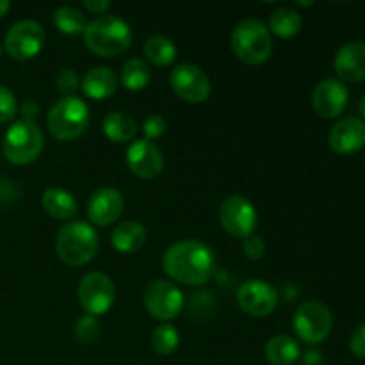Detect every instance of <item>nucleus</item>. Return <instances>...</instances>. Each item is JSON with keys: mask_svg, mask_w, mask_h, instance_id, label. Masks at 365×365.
Returning <instances> with one entry per match:
<instances>
[{"mask_svg": "<svg viewBox=\"0 0 365 365\" xmlns=\"http://www.w3.org/2000/svg\"><path fill=\"white\" fill-rule=\"evenodd\" d=\"M163 269L171 280L198 287L212 278L216 269L214 253L205 242L185 239L171 245L163 255Z\"/></svg>", "mask_w": 365, "mask_h": 365, "instance_id": "f257e3e1", "label": "nucleus"}, {"mask_svg": "<svg viewBox=\"0 0 365 365\" xmlns=\"http://www.w3.org/2000/svg\"><path fill=\"white\" fill-rule=\"evenodd\" d=\"M86 46L100 57H116L132 43L130 25L114 14H102L86 25Z\"/></svg>", "mask_w": 365, "mask_h": 365, "instance_id": "f03ea898", "label": "nucleus"}, {"mask_svg": "<svg viewBox=\"0 0 365 365\" xmlns=\"http://www.w3.org/2000/svg\"><path fill=\"white\" fill-rule=\"evenodd\" d=\"M56 250L59 259L71 267L86 266L98 252V235L89 223L71 221L61 227Z\"/></svg>", "mask_w": 365, "mask_h": 365, "instance_id": "7ed1b4c3", "label": "nucleus"}, {"mask_svg": "<svg viewBox=\"0 0 365 365\" xmlns=\"http://www.w3.org/2000/svg\"><path fill=\"white\" fill-rule=\"evenodd\" d=\"M230 45L235 57L252 66L266 63L273 52L269 29L257 18H248L235 25V29L232 31Z\"/></svg>", "mask_w": 365, "mask_h": 365, "instance_id": "20e7f679", "label": "nucleus"}, {"mask_svg": "<svg viewBox=\"0 0 365 365\" xmlns=\"http://www.w3.org/2000/svg\"><path fill=\"white\" fill-rule=\"evenodd\" d=\"M89 123V109L84 100L64 96L50 109L46 125L57 141H71L84 134Z\"/></svg>", "mask_w": 365, "mask_h": 365, "instance_id": "39448f33", "label": "nucleus"}, {"mask_svg": "<svg viewBox=\"0 0 365 365\" xmlns=\"http://www.w3.org/2000/svg\"><path fill=\"white\" fill-rule=\"evenodd\" d=\"M43 150V132L34 121H14L4 138V155L16 166L34 163Z\"/></svg>", "mask_w": 365, "mask_h": 365, "instance_id": "423d86ee", "label": "nucleus"}, {"mask_svg": "<svg viewBox=\"0 0 365 365\" xmlns=\"http://www.w3.org/2000/svg\"><path fill=\"white\" fill-rule=\"evenodd\" d=\"M292 328L302 342L310 346L321 344L334 328V314L323 302L310 299L302 303L292 317Z\"/></svg>", "mask_w": 365, "mask_h": 365, "instance_id": "0eeeda50", "label": "nucleus"}, {"mask_svg": "<svg viewBox=\"0 0 365 365\" xmlns=\"http://www.w3.org/2000/svg\"><path fill=\"white\" fill-rule=\"evenodd\" d=\"M78 303L88 312V316H102L113 307L116 298V289L107 274L88 273L78 284Z\"/></svg>", "mask_w": 365, "mask_h": 365, "instance_id": "6e6552de", "label": "nucleus"}, {"mask_svg": "<svg viewBox=\"0 0 365 365\" xmlns=\"http://www.w3.org/2000/svg\"><path fill=\"white\" fill-rule=\"evenodd\" d=\"M220 221L225 232L237 239H246L257 227V210L248 198L232 195L220 205Z\"/></svg>", "mask_w": 365, "mask_h": 365, "instance_id": "1a4fd4ad", "label": "nucleus"}, {"mask_svg": "<svg viewBox=\"0 0 365 365\" xmlns=\"http://www.w3.org/2000/svg\"><path fill=\"white\" fill-rule=\"evenodd\" d=\"M145 307L153 319L170 321L180 314L184 307V294L180 289L168 280H155L145 289Z\"/></svg>", "mask_w": 365, "mask_h": 365, "instance_id": "9d476101", "label": "nucleus"}, {"mask_svg": "<svg viewBox=\"0 0 365 365\" xmlns=\"http://www.w3.org/2000/svg\"><path fill=\"white\" fill-rule=\"evenodd\" d=\"M7 53L16 61H29L38 56L45 45V31L34 20H21L14 24L6 34Z\"/></svg>", "mask_w": 365, "mask_h": 365, "instance_id": "9b49d317", "label": "nucleus"}, {"mask_svg": "<svg viewBox=\"0 0 365 365\" xmlns=\"http://www.w3.org/2000/svg\"><path fill=\"white\" fill-rule=\"evenodd\" d=\"M171 89L189 103H202L210 95V81L205 71L191 63H182L175 66L170 73Z\"/></svg>", "mask_w": 365, "mask_h": 365, "instance_id": "f8f14e48", "label": "nucleus"}, {"mask_svg": "<svg viewBox=\"0 0 365 365\" xmlns=\"http://www.w3.org/2000/svg\"><path fill=\"white\" fill-rule=\"evenodd\" d=\"M237 303L248 316L266 317L278 305V291L264 280H246L237 289Z\"/></svg>", "mask_w": 365, "mask_h": 365, "instance_id": "ddd939ff", "label": "nucleus"}, {"mask_svg": "<svg viewBox=\"0 0 365 365\" xmlns=\"http://www.w3.org/2000/svg\"><path fill=\"white\" fill-rule=\"evenodd\" d=\"M349 91L344 82L339 78H324L316 86L312 95V106L317 116L337 118L348 106Z\"/></svg>", "mask_w": 365, "mask_h": 365, "instance_id": "4468645a", "label": "nucleus"}, {"mask_svg": "<svg viewBox=\"0 0 365 365\" xmlns=\"http://www.w3.org/2000/svg\"><path fill=\"white\" fill-rule=\"evenodd\" d=\"M127 166L135 177L150 180V178H155L163 171V153H160V150L152 141L139 139V141L132 143L128 146Z\"/></svg>", "mask_w": 365, "mask_h": 365, "instance_id": "2eb2a0df", "label": "nucleus"}, {"mask_svg": "<svg viewBox=\"0 0 365 365\" xmlns=\"http://www.w3.org/2000/svg\"><path fill=\"white\" fill-rule=\"evenodd\" d=\"M125 209V200L118 189L102 187L89 198L88 217L96 227H109Z\"/></svg>", "mask_w": 365, "mask_h": 365, "instance_id": "dca6fc26", "label": "nucleus"}, {"mask_svg": "<svg viewBox=\"0 0 365 365\" xmlns=\"http://www.w3.org/2000/svg\"><path fill=\"white\" fill-rule=\"evenodd\" d=\"M330 148L341 155L359 152L365 145V123L356 116H346L334 125L328 135Z\"/></svg>", "mask_w": 365, "mask_h": 365, "instance_id": "f3484780", "label": "nucleus"}, {"mask_svg": "<svg viewBox=\"0 0 365 365\" xmlns=\"http://www.w3.org/2000/svg\"><path fill=\"white\" fill-rule=\"evenodd\" d=\"M335 73L341 82H360L365 78V43L349 41L339 48L334 59Z\"/></svg>", "mask_w": 365, "mask_h": 365, "instance_id": "a211bd4d", "label": "nucleus"}, {"mask_svg": "<svg viewBox=\"0 0 365 365\" xmlns=\"http://www.w3.org/2000/svg\"><path fill=\"white\" fill-rule=\"evenodd\" d=\"M120 86V78L110 68L96 66L91 68L88 73L82 77V93L88 98L93 100H106L116 93Z\"/></svg>", "mask_w": 365, "mask_h": 365, "instance_id": "6ab92c4d", "label": "nucleus"}, {"mask_svg": "<svg viewBox=\"0 0 365 365\" xmlns=\"http://www.w3.org/2000/svg\"><path fill=\"white\" fill-rule=\"evenodd\" d=\"M146 230L138 221H125L110 234V245L120 253H135L145 246Z\"/></svg>", "mask_w": 365, "mask_h": 365, "instance_id": "aec40b11", "label": "nucleus"}, {"mask_svg": "<svg viewBox=\"0 0 365 365\" xmlns=\"http://www.w3.org/2000/svg\"><path fill=\"white\" fill-rule=\"evenodd\" d=\"M41 205L53 220H70L77 214L78 203L71 192L61 187H50L43 192Z\"/></svg>", "mask_w": 365, "mask_h": 365, "instance_id": "412c9836", "label": "nucleus"}, {"mask_svg": "<svg viewBox=\"0 0 365 365\" xmlns=\"http://www.w3.org/2000/svg\"><path fill=\"white\" fill-rule=\"evenodd\" d=\"M264 355H266L267 362L271 365H292L299 360V344L296 339L289 337V335H274L269 339L264 348Z\"/></svg>", "mask_w": 365, "mask_h": 365, "instance_id": "4be33fe9", "label": "nucleus"}, {"mask_svg": "<svg viewBox=\"0 0 365 365\" xmlns=\"http://www.w3.org/2000/svg\"><path fill=\"white\" fill-rule=\"evenodd\" d=\"M138 125L127 113L114 110L103 118V134L114 143H128L134 139Z\"/></svg>", "mask_w": 365, "mask_h": 365, "instance_id": "5701e85b", "label": "nucleus"}, {"mask_svg": "<svg viewBox=\"0 0 365 365\" xmlns=\"http://www.w3.org/2000/svg\"><path fill=\"white\" fill-rule=\"evenodd\" d=\"M118 78L130 91H141L152 81V71L145 61L139 59V57H132L121 66V73Z\"/></svg>", "mask_w": 365, "mask_h": 365, "instance_id": "b1692460", "label": "nucleus"}, {"mask_svg": "<svg viewBox=\"0 0 365 365\" xmlns=\"http://www.w3.org/2000/svg\"><path fill=\"white\" fill-rule=\"evenodd\" d=\"M302 16L298 14V11L291 9V7H280V9L273 11V14L269 16V32L282 39H289L298 34L302 31Z\"/></svg>", "mask_w": 365, "mask_h": 365, "instance_id": "393cba45", "label": "nucleus"}, {"mask_svg": "<svg viewBox=\"0 0 365 365\" xmlns=\"http://www.w3.org/2000/svg\"><path fill=\"white\" fill-rule=\"evenodd\" d=\"M145 56L157 66H168L177 59V46L166 36H152L145 43Z\"/></svg>", "mask_w": 365, "mask_h": 365, "instance_id": "a878e982", "label": "nucleus"}, {"mask_svg": "<svg viewBox=\"0 0 365 365\" xmlns=\"http://www.w3.org/2000/svg\"><path fill=\"white\" fill-rule=\"evenodd\" d=\"M53 24L63 34L77 36L86 31V18L78 9L71 6H63L53 13Z\"/></svg>", "mask_w": 365, "mask_h": 365, "instance_id": "bb28decb", "label": "nucleus"}, {"mask_svg": "<svg viewBox=\"0 0 365 365\" xmlns=\"http://www.w3.org/2000/svg\"><path fill=\"white\" fill-rule=\"evenodd\" d=\"M178 344H180V335H178L177 328L171 324H160L153 330L152 334V348L157 355L170 356L177 351Z\"/></svg>", "mask_w": 365, "mask_h": 365, "instance_id": "cd10ccee", "label": "nucleus"}, {"mask_svg": "<svg viewBox=\"0 0 365 365\" xmlns=\"http://www.w3.org/2000/svg\"><path fill=\"white\" fill-rule=\"evenodd\" d=\"M100 334V323L96 321L95 316H84L77 321L75 324V337L78 342L84 344H91L96 341Z\"/></svg>", "mask_w": 365, "mask_h": 365, "instance_id": "c85d7f7f", "label": "nucleus"}, {"mask_svg": "<svg viewBox=\"0 0 365 365\" xmlns=\"http://www.w3.org/2000/svg\"><path fill=\"white\" fill-rule=\"evenodd\" d=\"M16 96L9 88L0 84V123H7L16 114Z\"/></svg>", "mask_w": 365, "mask_h": 365, "instance_id": "c756f323", "label": "nucleus"}, {"mask_svg": "<svg viewBox=\"0 0 365 365\" xmlns=\"http://www.w3.org/2000/svg\"><path fill=\"white\" fill-rule=\"evenodd\" d=\"M56 82H57V89H59L64 96H75L78 86H81V82H78V75L75 73V70H71V68H63V70L57 73Z\"/></svg>", "mask_w": 365, "mask_h": 365, "instance_id": "7c9ffc66", "label": "nucleus"}, {"mask_svg": "<svg viewBox=\"0 0 365 365\" xmlns=\"http://www.w3.org/2000/svg\"><path fill=\"white\" fill-rule=\"evenodd\" d=\"M168 125L160 114H150L148 118L143 123V132H145L146 141H153V139H159L160 135H164Z\"/></svg>", "mask_w": 365, "mask_h": 365, "instance_id": "2f4dec72", "label": "nucleus"}, {"mask_svg": "<svg viewBox=\"0 0 365 365\" xmlns=\"http://www.w3.org/2000/svg\"><path fill=\"white\" fill-rule=\"evenodd\" d=\"M242 252L248 257L250 260H260L264 255H266V242L260 235H248L242 242Z\"/></svg>", "mask_w": 365, "mask_h": 365, "instance_id": "473e14b6", "label": "nucleus"}, {"mask_svg": "<svg viewBox=\"0 0 365 365\" xmlns=\"http://www.w3.org/2000/svg\"><path fill=\"white\" fill-rule=\"evenodd\" d=\"M349 349L359 359H365V324L353 331V335L349 337Z\"/></svg>", "mask_w": 365, "mask_h": 365, "instance_id": "72a5a7b5", "label": "nucleus"}, {"mask_svg": "<svg viewBox=\"0 0 365 365\" xmlns=\"http://www.w3.org/2000/svg\"><path fill=\"white\" fill-rule=\"evenodd\" d=\"M18 198V189L16 185L11 180L0 178V207L7 205V203L14 202Z\"/></svg>", "mask_w": 365, "mask_h": 365, "instance_id": "f704fd0d", "label": "nucleus"}, {"mask_svg": "<svg viewBox=\"0 0 365 365\" xmlns=\"http://www.w3.org/2000/svg\"><path fill=\"white\" fill-rule=\"evenodd\" d=\"M84 7L89 11V13L102 14L109 9L110 2H107V0H86Z\"/></svg>", "mask_w": 365, "mask_h": 365, "instance_id": "c9c22d12", "label": "nucleus"}, {"mask_svg": "<svg viewBox=\"0 0 365 365\" xmlns=\"http://www.w3.org/2000/svg\"><path fill=\"white\" fill-rule=\"evenodd\" d=\"M39 107L36 106V102H32V100H29V102H25L24 106H21V114H24V120L27 121H32L36 118V114H38Z\"/></svg>", "mask_w": 365, "mask_h": 365, "instance_id": "e433bc0d", "label": "nucleus"}, {"mask_svg": "<svg viewBox=\"0 0 365 365\" xmlns=\"http://www.w3.org/2000/svg\"><path fill=\"white\" fill-rule=\"evenodd\" d=\"M9 7H11V2H7V0H0V18L9 11Z\"/></svg>", "mask_w": 365, "mask_h": 365, "instance_id": "4c0bfd02", "label": "nucleus"}, {"mask_svg": "<svg viewBox=\"0 0 365 365\" xmlns=\"http://www.w3.org/2000/svg\"><path fill=\"white\" fill-rule=\"evenodd\" d=\"M359 109H360V114H362V116H364V120H365V95L362 96V98H360Z\"/></svg>", "mask_w": 365, "mask_h": 365, "instance_id": "58836bf2", "label": "nucleus"}, {"mask_svg": "<svg viewBox=\"0 0 365 365\" xmlns=\"http://www.w3.org/2000/svg\"><path fill=\"white\" fill-rule=\"evenodd\" d=\"M298 6H303V7H307V6H312V2H298Z\"/></svg>", "mask_w": 365, "mask_h": 365, "instance_id": "ea45409f", "label": "nucleus"}, {"mask_svg": "<svg viewBox=\"0 0 365 365\" xmlns=\"http://www.w3.org/2000/svg\"><path fill=\"white\" fill-rule=\"evenodd\" d=\"M0 52H2V46H0Z\"/></svg>", "mask_w": 365, "mask_h": 365, "instance_id": "a19ab883", "label": "nucleus"}]
</instances>
